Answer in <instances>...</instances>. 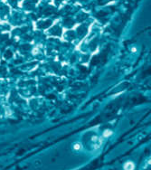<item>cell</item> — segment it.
<instances>
[{"mask_svg": "<svg viewBox=\"0 0 151 170\" xmlns=\"http://www.w3.org/2000/svg\"><path fill=\"white\" fill-rule=\"evenodd\" d=\"M124 169L125 170H134L135 169V165L132 162L129 161L124 165Z\"/></svg>", "mask_w": 151, "mask_h": 170, "instance_id": "obj_1", "label": "cell"}, {"mask_svg": "<svg viewBox=\"0 0 151 170\" xmlns=\"http://www.w3.org/2000/svg\"><path fill=\"white\" fill-rule=\"evenodd\" d=\"M72 148H73L74 150H80V149H82V145H81L80 143H75Z\"/></svg>", "mask_w": 151, "mask_h": 170, "instance_id": "obj_2", "label": "cell"}, {"mask_svg": "<svg viewBox=\"0 0 151 170\" xmlns=\"http://www.w3.org/2000/svg\"><path fill=\"white\" fill-rule=\"evenodd\" d=\"M111 134H112L111 130H109V129H107V130H105V131L103 132V136H104V137H105V138H107V137H110V136H111Z\"/></svg>", "mask_w": 151, "mask_h": 170, "instance_id": "obj_3", "label": "cell"}]
</instances>
